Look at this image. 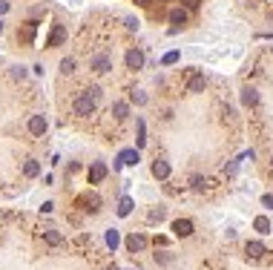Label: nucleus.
<instances>
[{
  "instance_id": "nucleus-1",
  "label": "nucleus",
  "mask_w": 273,
  "mask_h": 270,
  "mask_svg": "<svg viewBox=\"0 0 273 270\" xmlns=\"http://www.w3.org/2000/svg\"><path fill=\"white\" fill-rule=\"evenodd\" d=\"M95 98L89 95V92H78L75 98H72V115H78V118H86V115H92L95 112Z\"/></svg>"
},
{
  "instance_id": "nucleus-2",
  "label": "nucleus",
  "mask_w": 273,
  "mask_h": 270,
  "mask_svg": "<svg viewBox=\"0 0 273 270\" xmlns=\"http://www.w3.org/2000/svg\"><path fill=\"white\" fill-rule=\"evenodd\" d=\"M89 69H92L95 75L112 72V55H109V52H95V55L89 58Z\"/></svg>"
},
{
  "instance_id": "nucleus-3",
  "label": "nucleus",
  "mask_w": 273,
  "mask_h": 270,
  "mask_svg": "<svg viewBox=\"0 0 273 270\" xmlns=\"http://www.w3.org/2000/svg\"><path fill=\"white\" fill-rule=\"evenodd\" d=\"M106 175H109V167H106L103 161H92V164H89V169H86V178H89V184H101Z\"/></svg>"
},
{
  "instance_id": "nucleus-4",
  "label": "nucleus",
  "mask_w": 273,
  "mask_h": 270,
  "mask_svg": "<svg viewBox=\"0 0 273 270\" xmlns=\"http://www.w3.org/2000/svg\"><path fill=\"white\" fill-rule=\"evenodd\" d=\"M124 64H127V69H133V72L144 69V52L138 49V46L127 49V55H124Z\"/></svg>"
},
{
  "instance_id": "nucleus-5",
  "label": "nucleus",
  "mask_w": 273,
  "mask_h": 270,
  "mask_svg": "<svg viewBox=\"0 0 273 270\" xmlns=\"http://www.w3.org/2000/svg\"><path fill=\"white\" fill-rule=\"evenodd\" d=\"M26 130H29V135L40 138V135L49 130V121H46V115H32V118H29V124H26Z\"/></svg>"
},
{
  "instance_id": "nucleus-6",
  "label": "nucleus",
  "mask_w": 273,
  "mask_h": 270,
  "mask_svg": "<svg viewBox=\"0 0 273 270\" xmlns=\"http://www.w3.org/2000/svg\"><path fill=\"white\" fill-rule=\"evenodd\" d=\"M64 40H67V26H64V23H55V26H52V32H49V37H46V49L61 46Z\"/></svg>"
},
{
  "instance_id": "nucleus-7",
  "label": "nucleus",
  "mask_w": 273,
  "mask_h": 270,
  "mask_svg": "<svg viewBox=\"0 0 273 270\" xmlns=\"http://www.w3.org/2000/svg\"><path fill=\"white\" fill-rule=\"evenodd\" d=\"M124 244H127V250H130V253H144V250H147V236H141V233H130V236L124 238Z\"/></svg>"
},
{
  "instance_id": "nucleus-8",
  "label": "nucleus",
  "mask_w": 273,
  "mask_h": 270,
  "mask_svg": "<svg viewBox=\"0 0 273 270\" xmlns=\"http://www.w3.org/2000/svg\"><path fill=\"white\" fill-rule=\"evenodd\" d=\"M205 89H207V78L190 69V72H187V92H193V95H196V92H205Z\"/></svg>"
},
{
  "instance_id": "nucleus-9",
  "label": "nucleus",
  "mask_w": 273,
  "mask_h": 270,
  "mask_svg": "<svg viewBox=\"0 0 273 270\" xmlns=\"http://www.w3.org/2000/svg\"><path fill=\"white\" fill-rule=\"evenodd\" d=\"M170 23H172V32H178V29H184V26H187V9H184V6H178V9H170Z\"/></svg>"
},
{
  "instance_id": "nucleus-10",
  "label": "nucleus",
  "mask_w": 273,
  "mask_h": 270,
  "mask_svg": "<svg viewBox=\"0 0 273 270\" xmlns=\"http://www.w3.org/2000/svg\"><path fill=\"white\" fill-rule=\"evenodd\" d=\"M193 230H196V224H193L190 219H175L172 221V233H175L178 238H190L193 236Z\"/></svg>"
},
{
  "instance_id": "nucleus-11",
  "label": "nucleus",
  "mask_w": 273,
  "mask_h": 270,
  "mask_svg": "<svg viewBox=\"0 0 273 270\" xmlns=\"http://www.w3.org/2000/svg\"><path fill=\"white\" fill-rule=\"evenodd\" d=\"M78 202H81V207H84L86 213H98L101 210V196L98 193H84Z\"/></svg>"
},
{
  "instance_id": "nucleus-12",
  "label": "nucleus",
  "mask_w": 273,
  "mask_h": 270,
  "mask_svg": "<svg viewBox=\"0 0 273 270\" xmlns=\"http://www.w3.org/2000/svg\"><path fill=\"white\" fill-rule=\"evenodd\" d=\"M153 175L155 178H158V181H164V178H170V164H167V161H164V158H155L153 161Z\"/></svg>"
},
{
  "instance_id": "nucleus-13",
  "label": "nucleus",
  "mask_w": 273,
  "mask_h": 270,
  "mask_svg": "<svg viewBox=\"0 0 273 270\" xmlns=\"http://www.w3.org/2000/svg\"><path fill=\"white\" fill-rule=\"evenodd\" d=\"M241 103H244V106H250V109L259 106V92L253 89V86H244V89H241Z\"/></svg>"
},
{
  "instance_id": "nucleus-14",
  "label": "nucleus",
  "mask_w": 273,
  "mask_h": 270,
  "mask_svg": "<svg viewBox=\"0 0 273 270\" xmlns=\"http://www.w3.org/2000/svg\"><path fill=\"white\" fill-rule=\"evenodd\" d=\"M244 253L250 256V259H262V256L268 253V247H265L262 241H247V244H244Z\"/></svg>"
},
{
  "instance_id": "nucleus-15",
  "label": "nucleus",
  "mask_w": 273,
  "mask_h": 270,
  "mask_svg": "<svg viewBox=\"0 0 273 270\" xmlns=\"http://www.w3.org/2000/svg\"><path fill=\"white\" fill-rule=\"evenodd\" d=\"M109 112H112V118H115V121H124L127 115H130V106H127L124 101H115V103H112V109H109Z\"/></svg>"
},
{
  "instance_id": "nucleus-16",
  "label": "nucleus",
  "mask_w": 273,
  "mask_h": 270,
  "mask_svg": "<svg viewBox=\"0 0 273 270\" xmlns=\"http://www.w3.org/2000/svg\"><path fill=\"white\" fill-rule=\"evenodd\" d=\"M23 175H26V178H37V175H40V164H37L34 158H29V161L23 164Z\"/></svg>"
},
{
  "instance_id": "nucleus-17",
  "label": "nucleus",
  "mask_w": 273,
  "mask_h": 270,
  "mask_svg": "<svg viewBox=\"0 0 273 270\" xmlns=\"http://www.w3.org/2000/svg\"><path fill=\"white\" fill-rule=\"evenodd\" d=\"M43 241H46V244H52V247H58V244H64V236H61V233H58V230H46V233H43Z\"/></svg>"
},
{
  "instance_id": "nucleus-18",
  "label": "nucleus",
  "mask_w": 273,
  "mask_h": 270,
  "mask_svg": "<svg viewBox=\"0 0 273 270\" xmlns=\"http://www.w3.org/2000/svg\"><path fill=\"white\" fill-rule=\"evenodd\" d=\"M118 161H121V164H130V167H133V164H138V150H124L118 155Z\"/></svg>"
},
{
  "instance_id": "nucleus-19",
  "label": "nucleus",
  "mask_w": 273,
  "mask_h": 270,
  "mask_svg": "<svg viewBox=\"0 0 273 270\" xmlns=\"http://www.w3.org/2000/svg\"><path fill=\"white\" fill-rule=\"evenodd\" d=\"M130 213H133V199H127V196H124V199L118 202V216L124 219V216H130Z\"/></svg>"
},
{
  "instance_id": "nucleus-20",
  "label": "nucleus",
  "mask_w": 273,
  "mask_h": 270,
  "mask_svg": "<svg viewBox=\"0 0 273 270\" xmlns=\"http://www.w3.org/2000/svg\"><path fill=\"white\" fill-rule=\"evenodd\" d=\"M253 227H256L259 233H271V221L265 219V216H256V219H253Z\"/></svg>"
},
{
  "instance_id": "nucleus-21",
  "label": "nucleus",
  "mask_w": 273,
  "mask_h": 270,
  "mask_svg": "<svg viewBox=\"0 0 273 270\" xmlns=\"http://www.w3.org/2000/svg\"><path fill=\"white\" fill-rule=\"evenodd\" d=\"M34 26H37L34 20H29V23L23 26V43H32V37H34Z\"/></svg>"
},
{
  "instance_id": "nucleus-22",
  "label": "nucleus",
  "mask_w": 273,
  "mask_h": 270,
  "mask_svg": "<svg viewBox=\"0 0 273 270\" xmlns=\"http://www.w3.org/2000/svg\"><path fill=\"white\" fill-rule=\"evenodd\" d=\"M75 72V58H64L61 61V75H72Z\"/></svg>"
},
{
  "instance_id": "nucleus-23",
  "label": "nucleus",
  "mask_w": 273,
  "mask_h": 270,
  "mask_svg": "<svg viewBox=\"0 0 273 270\" xmlns=\"http://www.w3.org/2000/svg\"><path fill=\"white\" fill-rule=\"evenodd\" d=\"M118 230H106V244H109V247H112V250H115V247H118Z\"/></svg>"
},
{
  "instance_id": "nucleus-24",
  "label": "nucleus",
  "mask_w": 273,
  "mask_h": 270,
  "mask_svg": "<svg viewBox=\"0 0 273 270\" xmlns=\"http://www.w3.org/2000/svg\"><path fill=\"white\" fill-rule=\"evenodd\" d=\"M144 144H147V133H144V121L138 118V150H141Z\"/></svg>"
},
{
  "instance_id": "nucleus-25",
  "label": "nucleus",
  "mask_w": 273,
  "mask_h": 270,
  "mask_svg": "<svg viewBox=\"0 0 273 270\" xmlns=\"http://www.w3.org/2000/svg\"><path fill=\"white\" fill-rule=\"evenodd\" d=\"M172 64H178V52H170L161 58V67H172Z\"/></svg>"
},
{
  "instance_id": "nucleus-26",
  "label": "nucleus",
  "mask_w": 273,
  "mask_h": 270,
  "mask_svg": "<svg viewBox=\"0 0 273 270\" xmlns=\"http://www.w3.org/2000/svg\"><path fill=\"white\" fill-rule=\"evenodd\" d=\"M164 216H167V207H158V210H153V213H150V221H161Z\"/></svg>"
},
{
  "instance_id": "nucleus-27",
  "label": "nucleus",
  "mask_w": 273,
  "mask_h": 270,
  "mask_svg": "<svg viewBox=\"0 0 273 270\" xmlns=\"http://www.w3.org/2000/svg\"><path fill=\"white\" fill-rule=\"evenodd\" d=\"M12 78H15V81H23V78H26V69H23V67H12Z\"/></svg>"
},
{
  "instance_id": "nucleus-28",
  "label": "nucleus",
  "mask_w": 273,
  "mask_h": 270,
  "mask_svg": "<svg viewBox=\"0 0 273 270\" xmlns=\"http://www.w3.org/2000/svg\"><path fill=\"white\" fill-rule=\"evenodd\" d=\"M124 23H127V29H130V32H136V29H138V17H124Z\"/></svg>"
},
{
  "instance_id": "nucleus-29",
  "label": "nucleus",
  "mask_w": 273,
  "mask_h": 270,
  "mask_svg": "<svg viewBox=\"0 0 273 270\" xmlns=\"http://www.w3.org/2000/svg\"><path fill=\"white\" fill-rule=\"evenodd\" d=\"M155 262H158V265H170L172 256H167V253H155Z\"/></svg>"
},
{
  "instance_id": "nucleus-30",
  "label": "nucleus",
  "mask_w": 273,
  "mask_h": 270,
  "mask_svg": "<svg viewBox=\"0 0 273 270\" xmlns=\"http://www.w3.org/2000/svg\"><path fill=\"white\" fill-rule=\"evenodd\" d=\"M181 6H184V9H199L202 0H181Z\"/></svg>"
},
{
  "instance_id": "nucleus-31",
  "label": "nucleus",
  "mask_w": 273,
  "mask_h": 270,
  "mask_svg": "<svg viewBox=\"0 0 273 270\" xmlns=\"http://www.w3.org/2000/svg\"><path fill=\"white\" fill-rule=\"evenodd\" d=\"M133 101H136V103H147V95H144V92H133Z\"/></svg>"
},
{
  "instance_id": "nucleus-32",
  "label": "nucleus",
  "mask_w": 273,
  "mask_h": 270,
  "mask_svg": "<svg viewBox=\"0 0 273 270\" xmlns=\"http://www.w3.org/2000/svg\"><path fill=\"white\" fill-rule=\"evenodd\" d=\"M262 204H265L268 210H273V196H271V193H268V196H262Z\"/></svg>"
},
{
  "instance_id": "nucleus-33",
  "label": "nucleus",
  "mask_w": 273,
  "mask_h": 270,
  "mask_svg": "<svg viewBox=\"0 0 273 270\" xmlns=\"http://www.w3.org/2000/svg\"><path fill=\"white\" fill-rule=\"evenodd\" d=\"M6 12H9V3H6V0H0V15H6Z\"/></svg>"
},
{
  "instance_id": "nucleus-34",
  "label": "nucleus",
  "mask_w": 273,
  "mask_h": 270,
  "mask_svg": "<svg viewBox=\"0 0 273 270\" xmlns=\"http://www.w3.org/2000/svg\"><path fill=\"white\" fill-rule=\"evenodd\" d=\"M138 3H141V6H150V3H153V0H138Z\"/></svg>"
},
{
  "instance_id": "nucleus-35",
  "label": "nucleus",
  "mask_w": 273,
  "mask_h": 270,
  "mask_svg": "<svg viewBox=\"0 0 273 270\" xmlns=\"http://www.w3.org/2000/svg\"><path fill=\"white\" fill-rule=\"evenodd\" d=\"M0 32H3V20H0Z\"/></svg>"
},
{
  "instance_id": "nucleus-36",
  "label": "nucleus",
  "mask_w": 273,
  "mask_h": 270,
  "mask_svg": "<svg viewBox=\"0 0 273 270\" xmlns=\"http://www.w3.org/2000/svg\"><path fill=\"white\" fill-rule=\"evenodd\" d=\"M133 270H144V268H133Z\"/></svg>"
}]
</instances>
